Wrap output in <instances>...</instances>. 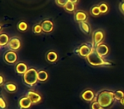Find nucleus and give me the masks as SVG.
Here are the masks:
<instances>
[{"label": "nucleus", "instance_id": "nucleus-17", "mask_svg": "<svg viewBox=\"0 0 124 109\" xmlns=\"http://www.w3.org/2000/svg\"><path fill=\"white\" fill-rule=\"evenodd\" d=\"M79 27H80V30H81L83 33H85V34H89L90 33V26L86 21L79 22Z\"/></svg>", "mask_w": 124, "mask_h": 109}, {"label": "nucleus", "instance_id": "nucleus-15", "mask_svg": "<svg viewBox=\"0 0 124 109\" xmlns=\"http://www.w3.org/2000/svg\"><path fill=\"white\" fill-rule=\"evenodd\" d=\"M46 60L50 63L56 62L58 60V55L54 51H49L46 54Z\"/></svg>", "mask_w": 124, "mask_h": 109}, {"label": "nucleus", "instance_id": "nucleus-22", "mask_svg": "<svg viewBox=\"0 0 124 109\" xmlns=\"http://www.w3.org/2000/svg\"><path fill=\"white\" fill-rule=\"evenodd\" d=\"M91 14L93 15V16H100V15L101 14L99 5H94V6H93V7H92Z\"/></svg>", "mask_w": 124, "mask_h": 109}, {"label": "nucleus", "instance_id": "nucleus-3", "mask_svg": "<svg viewBox=\"0 0 124 109\" xmlns=\"http://www.w3.org/2000/svg\"><path fill=\"white\" fill-rule=\"evenodd\" d=\"M86 59H87V61L88 62V64H90L93 67H102V66H108V65H110V62H106V61L103 59V57L99 56L98 54L96 53L94 49H93L92 53L90 54Z\"/></svg>", "mask_w": 124, "mask_h": 109}, {"label": "nucleus", "instance_id": "nucleus-7", "mask_svg": "<svg viewBox=\"0 0 124 109\" xmlns=\"http://www.w3.org/2000/svg\"><path fill=\"white\" fill-rule=\"evenodd\" d=\"M17 54L13 50L7 51L4 56V59L9 64H15L17 61Z\"/></svg>", "mask_w": 124, "mask_h": 109}, {"label": "nucleus", "instance_id": "nucleus-16", "mask_svg": "<svg viewBox=\"0 0 124 109\" xmlns=\"http://www.w3.org/2000/svg\"><path fill=\"white\" fill-rule=\"evenodd\" d=\"M4 90L6 91L9 92V93H14L17 90V86L16 84L11 83V82H8L4 84Z\"/></svg>", "mask_w": 124, "mask_h": 109}, {"label": "nucleus", "instance_id": "nucleus-21", "mask_svg": "<svg viewBox=\"0 0 124 109\" xmlns=\"http://www.w3.org/2000/svg\"><path fill=\"white\" fill-rule=\"evenodd\" d=\"M124 98V92L122 90H116L115 92V100L120 101Z\"/></svg>", "mask_w": 124, "mask_h": 109}, {"label": "nucleus", "instance_id": "nucleus-23", "mask_svg": "<svg viewBox=\"0 0 124 109\" xmlns=\"http://www.w3.org/2000/svg\"><path fill=\"white\" fill-rule=\"evenodd\" d=\"M17 27H18V30H19V31L25 32L26 29H27L28 26H27V24L25 22V21H20V22L18 23Z\"/></svg>", "mask_w": 124, "mask_h": 109}, {"label": "nucleus", "instance_id": "nucleus-5", "mask_svg": "<svg viewBox=\"0 0 124 109\" xmlns=\"http://www.w3.org/2000/svg\"><path fill=\"white\" fill-rule=\"evenodd\" d=\"M105 38V33L102 30H97L93 33V47L98 46L99 44L102 43Z\"/></svg>", "mask_w": 124, "mask_h": 109}, {"label": "nucleus", "instance_id": "nucleus-9", "mask_svg": "<svg viewBox=\"0 0 124 109\" xmlns=\"http://www.w3.org/2000/svg\"><path fill=\"white\" fill-rule=\"evenodd\" d=\"M95 51L98 54L99 56H100L101 57H104V56H107L109 53V47L107 46L105 43H100L98 46L95 47Z\"/></svg>", "mask_w": 124, "mask_h": 109}, {"label": "nucleus", "instance_id": "nucleus-26", "mask_svg": "<svg viewBox=\"0 0 124 109\" xmlns=\"http://www.w3.org/2000/svg\"><path fill=\"white\" fill-rule=\"evenodd\" d=\"M90 108L91 109H104L97 101H94L92 102L91 106H90Z\"/></svg>", "mask_w": 124, "mask_h": 109}, {"label": "nucleus", "instance_id": "nucleus-29", "mask_svg": "<svg viewBox=\"0 0 124 109\" xmlns=\"http://www.w3.org/2000/svg\"><path fill=\"white\" fill-rule=\"evenodd\" d=\"M119 9H120L121 12H122V14H124V0H122V2L120 3V4H119Z\"/></svg>", "mask_w": 124, "mask_h": 109}, {"label": "nucleus", "instance_id": "nucleus-1", "mask_svg": "<svg viewBox=\"0 0 124 109\" xmlns=\"http://www.w3.org/2000/svg\"><path fill=\"white\" fill-rule=\"evenodd\" d=\"M94 101H97L104 109H109L115 101V92L109 90H101L95 96Z\"/></svg>", "mask_w": 124, "mask_h": 109}, {"label": "nucleus", "instance_id": "nucleus-31", "mask_svg": "<svg viewBox=\"0 0 124 109\" xmlns=\"http://www.w3.org/2000/svg\"><path fill=\"white\" fill-rule=\"evenodd\" d=\"M69 2H71V3H72V4H78V0H69Z\"/></svg>", "mask_w": 124, "mask_h": 109}, {"label": "nucleus", "instance_id": "nucleus-6", "mask_svg": "<svg viewBox=\"0 0 124 109\" xmlns=\"http://www.w3.org/2000/svg\"><path fill=\"white\" fill-rule=\"evenodd\" d=\"M95 96H96V95H95L94 92L92 90H90V89H87V90H83L81 93L82 100H83L86 102H93Z\"/></svg>", "mask_w": 124, "mask_h": 109}, {"label": "nucleus", "instance_id": "nucleus-14", "mask_svg": "<svg viewBox=\"0 0 124 109\" xmlns=\"http://www.w3.org/2000/svg\"><path fill=\"white\" fill-rule=\"evenodd\" d=\"M87 14L86 12L83 10H78L75 13V20L78 21V23L79 22H83V21H85L87 20Z\"/></svg>", "mask_w": 124, "mask_h": 109}, {"label": "nucleus", "instance_id": "nucleus-2", "mask_svg": "<svg viewBox=\"0 0 124 109\" xmlns=\"http://www.w3.org/2000/svg\"><path fill=\"white\" fill-rule=\"evenodd\" d=\"M38 72L36 70V68H29L27 70V72L23 75V82L25 83V84L28 85L30 87L36 85L38 81Z\"/></svg>", "mask_w": 124, "mask_h": 109}, {"label": "nucleus", "instance_id": "nucleus-4", "mask_svg": "<svg viewBox=\"0 0 124 109\" xmlns=\"http://www.w3.org/2000/svg\"><path fill=\"white\" fill-rule=\"evenodd\" d=\"M93 50V48H92L90 45L87 44V43H83L79 47L78 50V53L80 56L83 58H87L90 54L92 53V51Z\"/></svg>", "mask_w": 124, "mask_h": 109}, {"label": "nucleus", "instance_id": "nucleus-12", "mask_svg": "<svg viewBox=\"0 0 124 109\" xmlns=\"http://www.w3.org/2000/svg\"><path fill=\"white\" fill-rule=\"evenodd\" d=\"M42 28H43V32L44 33H50L53 31L54 29V24L51 21L49 20H44L43 22L41 23Z\"/></svg>", "mask_w": 124, "mask_h": 109}, {"label": "nucleus", "instance_id": "nucleus-11", "mask_svg": "<svg viewBox=\"0 0 124 109\" xmlns=\"http://www.w3.org/2000/svg\"><path fill=\"white\" fill-rule=\"evenodd\" d=\"M32 102L27 96H24L19 100V107L21 109H29L31 108Z\"/></svg>", "mask_w": 124, "mask_h": 109}, {"label": "nucleus", "instance_id": "nucleus-19", "mask_svg": "<svg viewBox=\"0 0 124 109\" xmlns=\"http://www.w3.org/2000/svg\"><path fill=\"white\" fill-rule=\"evenodd\" d=\"M9 40H10V38H9V36L7 34L2 33V34L0 35V46L4 47L5 45L9 44Z\"/></svg>", "mask_w": 124, "mask_h": 109}, {"label": "nucleus", "instance_id": "nucleus-20", "mask_svg": "<svg viewBox=\"0 0 124 109\" xmlns=\"http://www.w3.org/2000/svg\"><path fill=\"white\" fill-rule=\"evenodd\" d=\"M75 4H72L71 2H68L67 4L65 5V7H64V9H66L67 12H73V11L75 10Z\"/></svg>", "mask_w": 124, "mask_h": 109}, {"label": "nucleus", "instance_id": "nucleus-28", "mask_svg": "<svg viewBox=\"0 0 124 109\" xmlns=\"http://www.w3.org/2000/svg\"><path fill=\"white\" fill-rule=\"evenodd\" d=\"M0 107H1V109H5L7 107V103L3 98V96L0 97Z\"/></svg>", "mask_w": 124, "mask_h": 109}, {"label": "nucleus", "instance_id": "nucleus-13", "mask_svg": "<svg viewBox=\"0 0 124 109\" xmlns=\"http://www.w3.org/2000/svg\"><path fill=\"white\" fill-rule=\"evenodd\" d=\"M28 69L29 68L27 67V65L24 62H19L16 66V72L18 74H21V75H24L27 72Z\"/></svg>", "mask_w": 124, "mask_h": 109}, {"label": "nucleus", "instance_id": "nucleus-10", "mask_svg": "<svg viewBox=\"0 0 124 109\" xmlns=\"http://www.w3.org/2000/svg\"><path fill=\"white\" fill-rule=\"evenodd\" d=\"M8 46H9V48L10 49V50H13V51L18 50L21 46V40H20L18 38H16V37L11 38L10 40H9V42Z\"/></svg>", "mask_w": 124, "mask_h": 109}, {"label": "nucleus", "instance_id": "nucleus-18", "mask_svg": "<svg viewBox=\"0 0 124 109\" xmlns=\"http://www.w3.org/2000/svg\"><path fill=\"white\" fill-rule=\"evenodd\" d=\"M48 73L44 70H40L38 71V81L39 82H45L48 80Z\"/></svg>", "mask_w": 124, "mask_h": 109}, {"label": "nucleus", "instance_id": "nucleus-8", "mask_svg": "<svg viewBox=\"0 0 124 109\" xmlns=\"http://www.w3.org/2000/svg\"><path fill=\"white\" fill-rule=\"evenodd\" d=\"M26 96L31 101L32 104H38L42 101V96L38 92L33 91V90H29L26 93Z\"/></svg>", "mask_w": 124, "mask_h": 109}, {"label": "nucleus", "instance_id": "nucleus-24", "mask_svg": "<svg viewBox=\"0 0 124 109\" xmlns=\"http://www.w3.org/2000/svg\"><path fill=\"white\" fill-rule=\"evenodd\" d=\"M32 31L34 33H37V34H39L43 32V28H42L41 24H36L32 28Z\"/></svg>", "mask_w": 124, "mask_h": 109}, {"label": "nucleus", "instance_id": "nucleus-32", "mask_svg": "<svg viewBox=\"0 0 124 109\" xmlns=\"http://www.w3.org/2000/svg\"><path fill=\"white\" fill-rule=\"evenodd\" d=\"M120 103L122 104V106H124V98L122 99V100H121V101H120Z\"/></svg>", "mask_w": 124, "mask_h": 109}, {"label": "nucleus", "instance_id": "nucleus-25", "mask_svg": "<svg viewBox=\"0 0 124 109\" xmlns=\"http://www.w3.org/2000/svg\"><path fill=\"white\" fill-rule=\"evenodd\" d=\"M99 7H100L101 14H105V13H106L107 11H108V5H107L106 4H105V3H101V4L99 5Z\"/></svg>", "mask_w": 124, "mask_h": 109}, {"label": "nucleus", "instance_id": "nucleus-27", "mask_svg": "<svg viewBox=\"0 0 124 109\" xmlns=\"http://www.w3.org/2000/svg\"><path fill=\"white\" fill-rule=\"evenodd\" d=\"M55 2H56L57 5L61 6V7H65V5L69 2V0H55Z\"/></svg>", "mask_w": 124, "mask_h": 109}, {"label": "nucleus", "instance_id": "nucleus-30", "mask_svg": "<svg viewBox=\"0 0 124 109\" xmlns=\"http://www.w3.org/2000/svg\"><path fill=\"white\" fill-rule=\"evenodd\" d=\"M4 77H3V75H0V85L3 86V85H4Z\"/></svg>", "mask_w": 124, "mask_h": 109}]
</instances>
